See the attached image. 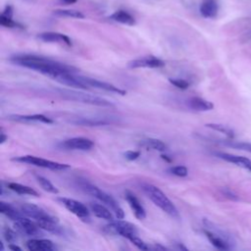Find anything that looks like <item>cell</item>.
Returning <instances> with one entry per match:
<instances>
[{
	"label": "cell",
	"instance_id": "cell-13",
	"mask_svg": "<svg viewBox=\"0 0 251 251\" xmlns=\"http://www.w3.org/2000/svg\"><path fill=\"white\" fill-rule=\"evenodd\" d=\"M207 238L212 243L213 246L220 250H229L231 248L230 241L226 238V236L224 235L223 232H215L212 230H204Z\"/></svg>",
	"mask_w": 251,
	"mask_h": 251
},
{
	"label": "cell",
	"instance_id": "cell-35",
	"mask_svg": "<svg viewBox=\"0 0 251 251\" xmlns=\"http://www.w3.org/2000/svg\"><path fill=\"white\" fill-rule=\"evenodd\" d=\"M140 156V151L135 150H127L124 153V157L128 161H134Z\"/></svg>",
	"mask_w": 251,
	"mask_h": 251
},
{
	"label": "cell",
	"instance_id": "cell-20",
	"mask_svg": "<svg viewBox=\"0 0 251 251\" xmlns=\"http://www.w3.org/2000/svg\"><path fill=\"white\" fill-rule=\"evenodd\" d=\"M187 105L189 106L190 109L195 110V111H210L214 108V104L206 99H203L201 97H191L187 101Z\"/></svg>",
	"mask_w": 251,
	"mask_h": 251
},
{
	"label": "cell",
	"instance_id": "cell-24",
	"mask_svg": "<svg viewBox=\"0 0 251 251\" xmlns=\"http://www.w3.org/2000/svg\"><path fill=\"white\" fill-rule=\"evenodd\" d=\"M7 187L15 192H17L18 194H23V195H30V196H39V193L34 190L33 188L27 186V185H24L21 183H17V182H9L7 184Z\"/></svg>",
	"mask_w": 251,
	"mask_h": 251
},
{
	"label": "cell",
	"instance_id": "cell-41",
	"mask_svg": "<svg viewBox=\"0 0 251 251\" xmlns=\"http://www.w3.org/2000/svg\"><path fill=\"white\" fill-rule=\"evenodd\" d=\"M64 3H66V4H74V3H75L77 0H62Z\"/></svg>",
	"mask_w": 251,
	"mask_h": 251
},
{
	"label": "cell",
	"instance_id": "cell-6",
	"mask_svg": "<svg viewBox=\"0 0 251 251\" xmlns=\"http://www.w3.org/2000/svg\"><path fill=\"white\" fill-rule=\"evenodd\" d=\"M21 212L26 217L34 220L35 223L44 221H59L58 218L49 214L43 208L30 203H24L21 205Z\"/></svg>",
	"mask_w": 251,
	"mask_h": 251
},
{
	"label": "cell",
	"instance_id": "cell-33",
	"mask_svg": "<svg viewBox=\"0 0 251 251\" xmlns=\"http://www.w3.org/2000/svg\"><path fill=\"white\" fill-rule=\"evenodd\" d=\"M169 172L176 176H186L188 174V170L184 166H175L169 169Z\"/></svg>",
	"mask_w": 251,
	"mask_h": 251
},
{
	"label": "cell",
	"instance_id": "cell-28",
	"mask_svg": "<svg viewBox=\"0 0 251 251\" xmlns=\"http://www.w3.org/2000/svg\"><path fill=\"white\" fill-rule=\"evenodd\" d=\"M36 180L38 184L41 186V188H43L45 191L53 194H57L59 192L57 187L48 178L41 176H36Z\"/></svg>",
	"mask_w": 251,
	"mask_h": 251
},
{
	"label": "cell",
	"instance_id": "cell-15",
	"mask_svg": "<svg viewBox=\"0 0 251 251\" xmlns=\"http://www.w3.org/2000/svg\"><path fill=\"white\" fill-rule=\"evenodd\" d=\"M125 198L128 203L130 209L132 210L134 216L138 220H144L146 218V211L142 204L140 203V201L137 199V197L132 192L126 190L125 192Z\"/></svg>",
	"mask_w": 251,
	"mask_h": 251
},
{
	"label": "cell",
	"instance_id": "cell-9",
	"mask_svg": "<svg viewBox=\"0 0 251 251\" xmlns=\"http://www.w3.org/2000/svg\"><path fill=\"white\" fill-rule=\"evenodd\" d=\"M14 226L19 232H21L25 236L34 237V236H38L41 233L40 226L35 222H32L27 218L22 217L18 219L17 221H15Z\"/></svg>",
	"mask_w": 251,
	"mask_h": 251
},
{
	"label": "cell",
	"instance_id": "cell-31",
	"mask_svg": "<svg viewBox=\"0 0 251 251\" xmlns=\"http://www.w3.org/2000/svg\"><path fill=\"white\" fill-rule=\"evenodd\" d=\"M133 245H135L138 249L140 250H149L150 247L147 245V243H145L139 236L138 234H132L127 238Z\"/></svg>",
	"mask_w": 251,
	"mask_h": 251
},
{
	"label": "cell",
	"instance_id": "cell-18",
	"mask_svg": "<svg viewBox=\"0 0 251 251\" xmlns=\"http://www.w3.org/2000/svg\"><path fill=\"white\" fill-rule=\"evenodd\" d=\"M8 120L11 121H17V122H25V123H30V122H39L43 124H53V120L50 118L41 115V114H34V115H10L8 116Z\"/></svg>",
	"mask_w": 251,
	"mask_h": 251
},
{
	"label": "cell",
	"instance_id": "cell-1",
	"mask_svg": "<svg viewBox=\"0 0 251 251\" xmlns=\"http://www.w3.org/2000/svg\"><path fill=\"white\" fill-rule=\"evenodd\" d=\"M10 61L15 65L33 70L53 79H55L62 73L75 74L77 72V69L73 66H70V65H67L43 56H38V55H31V54L15 55L10 58Z\"/></svg>",
	"mask_w": 251,
	"mask_h": 251
},
{
	"label": "cell",
	"instance_id": "cell-32",
	"mask_svg": "<svg viewBox=\"0 0 251 251\" xmlns=\"http://www.w3.org/2000/svg\"><path fill=\"white\" fill-rule=\"evenodd\" d=\"M169 81L174 86H176V88H179V89H182V90L187 89L190 85V83L187 80L183 79V78H169Z\"/></svg>",
	"mask_w": 251,
	"mask_h": 251
},
{
	"label": "cell",
	"instance_id": "cell-30",
	"mask_svg": "<svg viewBox=\"0 0 251 251\" xmlns=\"http://www.w3.org/2000/svg\"><path fill=\"white\" fill-rule=\"evenodd\" d=\"M0 25H3V26H5V27H10V28H14V27L24 28V26H23L21 24L15 22L12 18L6 17V16H4V15H2V14H1V16H0Z\"/></svg>",
	"mask_w": 251,
	"mask_h": 251
},
{
	"label": "cell",
	"instance_id": "cell-2",
	"mask_svg": "<svg viewBox=\"0 0 251 251\" xmlns=\"http://www.w3.org/2000/svg\"><path fill=\"white\" fill-rule=\"evenodd\" d=\"M142 190L146 196L163 212L169 216L178 219L179 214L175 204L168 198V196L157 186L149 183L142 184Z\"/></svg>",
	"mask_w": 251,
	"mask_h": 251
},
{
	"label": "cell",
	"instance_id": "cell-10",
	"mask_svg": "<svg viewBox=\"0 0 251 251\" xmlns=\"http://www.w3.org/2000/svg\"><path fill=\"white\" fill-rule=\"evenodd\" d=\"M165 66V62L155 56H145L142 58L134 59L128 63V67L131 69L148 68V69H158Z\"/></svg>",
	"mask_w": 251,
	"mask_h": 251
},
{
	"label": "cell",
	"instance_id": "cell-8",
	"mask_svg": "<svg viewBox=\"0 0 251 251\" xmlns=\"http://www.w3.org/2000/svg\"><path fill=\"white\" fill-rule=\"evenodd\" d=\"M67 210H69L71 213L78 217L79 219L83 221L89 220V211L87 207L82 204L81 202L72 199V198H67V197H59L57 199Z\"/></svg>",
	"mask_w": 251,
	"mask_h": 251
},
{
	"label": "cell",
	"instance_id": "cell-43",
	"mask_svg": "<svg viewBox=\"0 0 251 251\" xmlns=\"http://www.w3.org/2000/svg\"><path fill=\"white\" fill-rule=\"evenodd\" d=\"M161 157H162V159L166 160L167 162H171V161H172V160H171V159H169V158H168V156H166V155H161Z\"/></svg>",
	"mask_w": 251,
	"mask_h": 251
},
{
	"label": "cell",
	"instance_id": "cell-38",
	"mask_svg": "<svg viewBox=\"0 0 251 251\" xmlns=\"http://www.w3.org/2000/svg\"><path fill=\"white\" fill-rule=\"evenodd\" d=\"M224 194H225L226 197L230 198V199H235V198H236V197H235V195H234L230 190H228V189H225Z\"/></svg>",
	"mask_w": 251,
	"mask_h": 251
},
{
	"label": "cell",
	"instance_id": "cell-7",
	"mask_svg": "<svg viewBox=\"0 0 251 251\" xmlns=\"http://www.w3.org/2000/svg\"><path fill=\"white\" fill-rule=\"evenodd\" d=\"M105 229L110 233L119 234L126 239L132 234H137L136 226L133 224L125 221L124 219H118V221H112L109 225L105 226Z\"/></svg>",
	"mask_w": 251,
	"mask_h": 251
},
{
	"label": "cell",
	"instance_id": "cell-34",
	"mask_svg": "<svg viewBox=\"0 0 251 251\" xmlns=\"http://www.w3.org/2000/svg\"><path fill=\"white\" fill-rule=\"evenodd\" d=\"M3 236L5 238V240L9 243H14L16 240H17V234L16 232L11 229L10 227H4L3 229Z\"/></svg>",
	"mask_w": 251,
	"mask_h": 251
},
{
	"label": "cell",
	"instance_id": "cell-40",
	"mask_svg": "<svg viewBox=\"0 0 251 251\" xmlns=\"http://www.w3.org/2000/svg\"><path fill=\"white\" fill-rule=\"evenodd\" d=\"M8 139V136L5 134V132L3 130H1V139H0V143H4L6 140Z\"/></svg>",
	"mask_w": 251,
	"mask_h": 251
},
{
	"label": "cell",
	"instance_id": "cell-26",
	"mask_svg": "<svg viewBox=\"0 0 251 251\" xmlns=\"http://www.w3.org/2000/svg\"><path fill=\"white\" fill-rule=\"evenodd\" d=\"M0 212L1 214L5 215L7 218L13 220L14 222L23 217V215L20 212H18L12 205L5 203L3 201L0 202Z\"/></svg>",
	"mask_w": 251,
	"mask_h": 251
},
{
	"label": "cell",
	"instance_id": "cell-25",
	"mask_svg": "<svg viewBox=\"0 0 251 251\" xmlns=\"http://www.w3.org/2000/svg\"><path fill=\"white\" fill-rule=\"evenodd\" d=\"M140 145L149 149H153V150H157V151H166L167 150V145L165 142H163L160 139L157 138H146L140 141Z\"/></svg>",
	"mask_w": 251,
	"mask_h": 251
},
{
	"label": "cell",
	"instance_id": "cell-29",
	"mask_svg": "<svg viewBox=\"0 0 251 251\" xmlns=\"http://www.w3.org/2000/svg\"><path fill=\"white\" fill-rule=\"evenodd\" d=\"M207 127L209 128H212L216 131H219V132H222L224 133L225 135H226L227 137H232L233 136V131L230 127H228L227 126H225V125H221V124H207L206 125Z\"/></svg>",
	"mask_w": 251,
	"mask_h": 251
},
{
	"label": "cell",
	"instance_id": "cell-16",
	"mask_svg": "<svg viewBox=\"0 0 251 251\" xmlns=\"http://www.w3.org/2000/svg\"><path fill=\"white\" fill-rule=\"evenodd\" d=\"M37 37L44 42H52V43H62L67 46H72L71 38L63 33L55 32V31H45L41 32L37 35Z\"/></svg>",
	"mask_w": 251,
	"mask_h": 251
},
{
	"label": "cell",
	"instance_id": "cell-39",
	"mask_svg": "<svg viewBox=\"0 0 251 251\" xmlns=\"http://www.w3.org/2000/svg\"><path fill=\"white\" fill-rule=\"evenodd\" d=\"M9 248L11 249V250H14V251H21L22 250V248L20 247V246H18V245H16V243H10V245H9Z\"/></svg>",
	"mask_w": 251,
	"mask_h": 251
},
{
	"label": "cell",
	"instance_id": "cell-5",
	"mask_svg": "<svg viewBox=\"0 0 251 251\" xmlns=\"http://www.w3.org/2000/svg\"><path fill=\"white\" fill-rule=\"evenodd\" d=\"M12 161L20 162V163H25V164L33 165V166L44 168V169H50V170H53V171H63V170H67V169L70 168V165H68V164L54 162V161H51V160L43 159V158L32 156V155H25V156L15 157V158L12 159Z\"/></svg>",
	"mask_w": 251,
	"mask_h": 251
},
{
	"label": "cell",
	"instance_id": "cell-17",
	"mask_svg": "<svg viewBox=\"0 0 251 251\" xmlns=\"http://www.w3.org/2000/svg\"><path fill=\"white\" fill-rule=\"evenodd\" d=\"M26 248L30 251H51L55 250L56 246L49 239L32 238L26 242Z\"/></svg>",
	"mask_w": 251,
	"mask_h": 251
},
{
	"label": "cell",
	"instance_id": "cell-36",
	"mask_svg": "<svg viewBox=\"0 0 251 251\" xmlns=\"http://www.w3.org/2000/svg\"><path fill=\"white\" fill-rule=\"evenodd\" d=\"M229 145L232 146V147H235V148H238V149H241V150H245V151H248V152L251 153V143L236 142V143H230Z\"/></svg>",
	"mask_w": 251,
	"mask_h": 251
},
{
	"label": "cell",
	"instance_id": "cell-11",
	"mask_svg": "<svg viewBox=\"0 0 251 251\" xmlns=\"http://www.w3.org/2000/svg\"><path fill=\"white\" fill-rule=\"evenodd\" d=\"M81 80L87 84L88 86H92L94 88H98V89H102V90H105V91H108V92H113V93H117V94H120V95H126V91L112 84V83H109V82H105V81H101V80H98L96 78H91V77H85V76H80Z\"/></svg>",
	"mask_w": 251,
	"mask_h": 251
},
{
	"label": "cell",
	"instance_id": "cell-27",
	"mask_svg": "<svg viewBox=\"0 0 251 251\" xmlns=\"http://www.w3.org/2000/svg\"><path fill=\"white\" fill-rule=\"evenodd\" d=\"M53 14L61 18H72V19H78V20L85 18V16L81 12L74 9H57L53 11Z\"/></svg>",
	"mask_w": 251,
	"mask_h": 251
},
{
	"label": "cell",
	"instance_id": "cell-37",
	"mask_svg": "<svg viewBox=\"0 0 251 251\" xmlns=\"http://www.w3.org/2000/svg\"><path fill=\"white\" fill-rule=\"evenodd\" d=\"M2 15L6 16V17H9V18H12V16H13V8L10 5H7L5 7V9L3 10Z\"/></svg>",
	"mask_w": 251,
	"mask_h": 251
},
{
	"label": "cell",
	"instance_id": "cell-23",
	"mask_svg": "<svg viewBox=\"0 0 251 251\" xmlns=\"http://www.w3.org/2000/svg\"><path fill=\"white\" fill-rule=\"evenodd\" d=\"M71 123L75 125H79V126H106L109 125L110 122L103 120V119H98V118H76L75 121H72Z\"/></svg>",
	"mask_w": 251,
	"mask_h": 251
},
{
	"label": "cell",
	"instance_id": "cell-4",
	"mask_svg": "<svg viewBox=\"0 0 251 251\" xmlns=\"http://www.w3.org/2000/svg\"><path fill=\"white\" fill-rule=\"evenodd\" d=\"M59 94H61L65 99L72 100V101H76V102H81L89 105H94V106H99V107H112L114 104L102 97L95 96L92 94H87L75 90H70V89H58L57 90Z\"/></svg>",
	"mask_w": 251,
	"mask_h": 251
},
{
	"label": "cell",
	"instance_id": "cell-44",
	"mask_svg": "<svg viewBox=\"0 0 251 251\" xmlns=\"http://www.w3.org/2000/svg\"><path fill=\"white\" fill-rule=\"evenodd\" d=\"M246 37H247V38H251V31L246 34Z\"/></svg>",
	"mask_w": 251,
	"mask_h": 251
},
{
	"label": "cell",
	"instance_id": "cell-14",
	"mask_svg": "<svg viewBox=\"0 0 251 251\" xmlns=\"http://www.w3.org/2000/svg\"><path fill=\"white\" fill-rule=\"evenodd\" d=\"M216 155L220 158L223 159L228 163L234 164L237 167H240L242 169H245L247 171L251 172V161L243 156H238L230 153H226V152H217Z\"/></svg>",
	"mask_w": 251,
	"mask_h": 251
},
{
	"label": "cell",
	"instance_id": "cell-42",
	"mask_svg": "<svg viewBox=\"0 0 251 251\" xmlns=\"http://www.w3.org/2000/svg\"><path fill=\"white\" fill-rule=\"evenodd\" d=\"M154 249H161V250H166L167 248L164 247V246H161V245H155L154 246Z\"/></svg>",
	"mask_w": 251,
	"mask_h": 251
},
{
	"label": "cell",
	"instance_id": "cell-12",
	"mask_svg": "<svg viewBox=\"0 0 251 251\" xmlns=\"http://www.w3.org/2000/svg\"><path fill=\"white\" fill-rule=\"evenodd\" d=\"M62 147L71 150H81L86 151L93 147L94 143L91 139L86 137H73L67 139L61 143Z\"/></svg>",
	"mask_w": 251,
	"mask_h": 251
},
{
	"label": "cell",
	"instance_id": "cell-19",
	"mask_svg": "<svg viewBox=\"0 0 251 251\" xmlns=\"http://www.w3.org/2000/svg\"><path fill=\"white\" fill-rule=\"evenodd\" d=\"M218 3L216 0H203L200 4V14L207 19H213L218 14Z\"/></svg>",
	"mask_w": 251,
	"mask_h": 251
},
{
	"label": "cell",
	"instance_id": "cell-21",
	"mask_svg": "<svg viewBox=\"0 0 251 251\" xmlns=\"http://www.w3.org/2000/svg\"><path fill=\"white\" fill-rule=\"evenodd\" d=\"M90 210L93 213L94 216H96L97 218L103 219V220H107V221H114V216L112 214V212L104 205L99 204V203H90L89 204Z\"/></svg>",
	"mask_w": 251,
	"mask_h": 251
},
{
	"label": "cell",
	"instance_id": "cell-22",
	"mask_svg": "<svg viewBox=\"0 0 251 251\" xmlns=\"http://www.w3.org/2000/svg\"><path fill=\"white\" fill-rule=\"evenodd\" d=\"M110 19L114 22L123 24V25H135V20L134 18L127 12L124 11V10H119L114 12L111 16Z\"/></svg>",
	"mask_w": 251,
	"mask_h": 251
},
{
	"label": "cell",
	"instance_id": "cell-3",
	"mask_svg": "<svg viewBox=\"0 0 251 251\" xmlns=\"http://www.w3.org/2000/svg\"><path fill=\"white\" fill-rule=\"evenodd\" d=\"M80 187L84 192H86L87 194L92 195L93 197L100 200L102 203L106 204L108 207H110L112 209V211L115 212L116 217L118 219H124L125 218L124 210L120 207L118 202L111 195H109L108 193H106L105 191L100 189L99 187H97V186H95V185H93L89 182H86V181L81 182Z\"/></svg>",
	"mask_w": 251,
	"mask_h": 251
}]
</instances>
